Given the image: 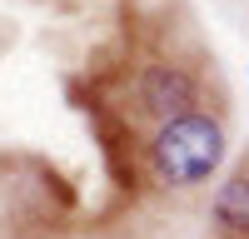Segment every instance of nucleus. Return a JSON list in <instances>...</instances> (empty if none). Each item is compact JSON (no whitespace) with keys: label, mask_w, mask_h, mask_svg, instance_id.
Here are the masks:
<instances>
[{"label":"nucleus","mask_w":249,"mask_h":239,"mask_svg":"<svg viewBox=\"0 0 249 239\" xmlns=\"http://www.w3.org/2000/svg\"><path fill=\"white\" fill-rule=\"evenodd\" d=\"M230 154V125L214 105H195L175 120L155 125L144 145V170L164 194H195L224 170Z\"/></svg>","instance_id":"nucleus-1"},{"label":"nucleus","mask_w":249,"mask_h":239,"mask_svg":"<svg viewBox=\"0 0 249 239\" xmlns=\"http://www.w3.org/2000/svg\"><path fill=\"white\" fill-rule=\"evenodd\" d=\"M130 100H135L140 120L164 125V120L204 105V75H195L190 65H179V60H144L130 75Z\"/></svg>","instance_id":"nucleus-2"},{"label":"nucleus","mask_w":249,"mask_h":239,"mask_svg":"<svg viewBox=\"0 0 249 239\" xmlns=\"http://www.w3.org/2000/svg\"><path fill=\"white\" fill-rule=\"evenodd\" d=\"M210 224L230 239H249V170H234L210 194Z\"/></svg>","instance_id":"nucleus-3"}]
</instances>
